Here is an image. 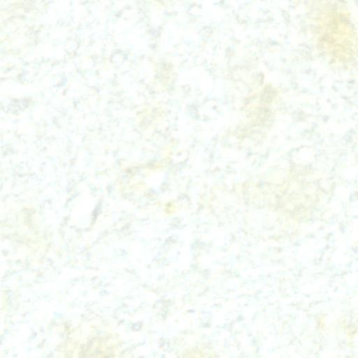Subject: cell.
I'll list each match as a JSON object with an SVG mask.
<instances>
[{
    "label": "cell",
    "mask_w": 358,
    "mask_h": 358,
    "mask_svg": "<svg viewBox=\"0 0 358 358\" xmlns=\"http://www.w3.org/2000/svg\"><path fill=\"white\" fill-rule=\"evenodd\" d=\"M348 10L341 5L322 6L315 17L317 41L333 62H349L355 57L357 38Z\"/></svg>",
    "instance_id": "1"
}]
</instances>
